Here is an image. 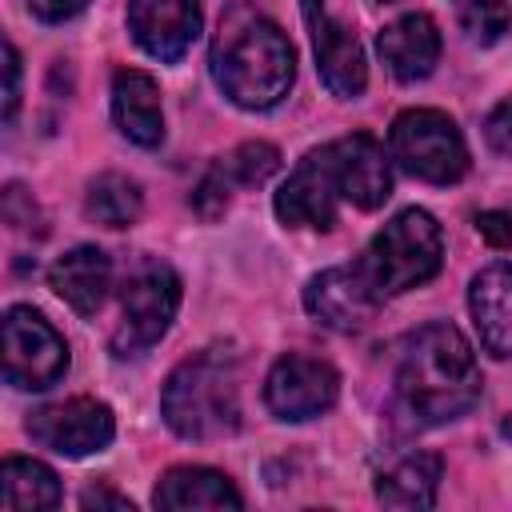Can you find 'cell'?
<instances>
[{"instance_id": "cell-1", "label": "cell", "mask_w": 512, "mask_h": 512, "mask_svg": "<svg viewBox=\"0 0 512 512\" xmlns=\"http://www.w3.org/2000/svg\"><path fill=\"white\" fill-rule=\"evenodd\" d=\"M296 76V52L280 24L252 4H232L220 16L212 40V80L240 108H272L288 96Z\"/></svg>"}, {"instance_id": "cell-2", "label": "cell", "mask_w": 512, "mask_h": 512, "mask_svg": "<svg viewBox=\"0 0 512 512\" xmlns=\"http://www.w3.org/2000/svg\"><path fill=\"white\" fill-rule=\"evenodd\" d=\"M400 408L416 424H448L480 400V368L452 324H424L408 336L396 368Z\"/></svg>"}, {"instance_id": "cell-3", "label": "cell", "mask_w": 512, "mask_h": 512, "mask_svg": "<svg viewBox=\"0 0 512 512\" xmlns=\"http://www.w3.org/2000/svg\"><path fill=\"white\" fill-rule=\"evenodd\" d=\"M168 428L184 440H220L240 428V372L228 348H204L172 368L160 392Z\"/></svg>"}, {"instance_id": "cell-4", "label": "cell", "mask_w": 512, "mask_h": 512, "mask_svg": "<svg viewBox=\"0 0 512 512\" xmlns=\"http://www.w3.org/2000/svg\"><path fill=\"white\" fill-rule=\"evenodd\" d=\"M440 260H444V236L432 212L404 208L372 236L368 252L360 256V268L368 272L380 296H400L432 280L440 272Z\"/></svg>"}, {"instance_id": "cell-5", "label": "cell", "mask_w": 512, "mask_h": 512, "mask_svg": "<svg viewBox=\"0 0 512 512\" xmlns=\"http://www.w3.org/2000/svg\"><path fill=\"white\" fill-rule=\"evenodd\" d=\"M392 160L428 184H452L468 172V144L456 120L440 108H408L392 120L388 132Z\"/></svg>"}, {"instance_id": "cell-6", "label": "cell", "mask_w": 512, "mask_h": 512, "mask_svg": "<svg viewBox=\"0 0 512 512\" xmlns=\"http://www.w3.org/2000/svg\"><path fill=\"white\" fill-rule=\"evenodd\" d=\"M180 308V280L168 264L148 260L140 264L120 296V324L112 332V352L120 360L128 356H144L176 320Z\"/></svg>"}, {"instance_id": "cell-7", "label": "cell", "mask_w": 512, "mask_h": 512, "mask_svg": "<svg viewBox=\"0 0 512 512\" xmlns=\"http://www.w3.org/2000/svg\"><path fill=\"white\" fill-rule=\"evenodd\" d=\"M68 372L64 336L28 304L4 312V380L24 392H44Z\"/></svg>"}, {"instance_id": "cell-8", "label": "cell", "mask_w": 512, "mask_h": 512, "mask_svg": "<svg viewBox=\"0 0 512 512\" xmlns=\"http://www.w3.org/2000/svg\"><path fill=\"white\" fill-rule=\"evenodd\" d=\"M28 436H32L40 448L56 452V456L80 460V456H92V452H100V448L112 444L116 420H112V408H108L104 400L72 396V400L36 408V412L28 416Z\"/></svg>"}, {"instance_id": "cell-9", "label": "cell", "mask_w": 512, "mask_h": 512, "mask_svg": "<svg viewBox=\"0 0 512 512\" xmlns=\"http://www.w3.org/2000/svg\"><path fill=\"white\" fill-rule=\"evenodd\" d=\"M340 396V376L328 360L288 352L272 364L264 380V400L276 420H312L328 412Z\"/></svg>"}, {"instance_id": "cell-10", "label": "cell", "mask_w": 512, "mask_h": 512, "mask_svg": "<svg viewBox=\"0 0 512 512\" xmlns=\"http://www.w3.org/2000/svg\"><path fill=\"white\" fill-rule=\"evenodd\" d=\"M380 300L384 296L372 288V280L360 268V260L328 268V272L312 276L308 288H304V308L312 312L316 324H324L332 332H360L372 320Z\"/></svg>"}, {"instance_id": "cell-11", "label": "cell", "mask_w": 512, "mask_h": 512, "mask_svg": "<svg viewBox=\"0 0 512 512\" xmlns=\"http://www.w3.org/2000/svg\"><path fill=\"white\" fill-rule=\"evenodd\" d=\"M336 200H340V188H336V176H332V164H328V148H312L292 168V176L280 184L276 216L288 228L328 232L336 224Z\"/></svg>"}, {"instance_id": "cell-12", "label": "cell", "mask_w": 512, "mask_h": 512, "mask_svg": "<svg viewBox=\"0 0 512 512\" xmlns=\"http://www.w3.org/2000/svg\"><path fill=\"white\" fill-rule=\"evenodd\" d=\"M204 24V0H128V32L132 40L172 64L180 60Z\"/></svg>"}, {"instance_id": "cell-13", "label": "cell", "mask_w": 512, "mask_h": 512, "mask_svg": "<svg viewBox=\"0 0 512 512\" xmlns=\"http://www.w3.org/2000/svg\"><path fill=\"white\" fill-rule=\"evenodd\" d=\"M324 148H328V164H332L340 200H348V204H356L364 212H372V208H380L388 200L392 168H388L384 148L368 132H352V136L332 140Z\"/></svg>"}, {"instance_id": "cell-14", "label": "cell", "mask_w": 512, "mask_h": 512, "mask_svg": "<svg viewBox=\"0 0 512 512\" xmlns=\"http://www.w3.org/2000/svg\"><path fill=\"white\" fill-rule=\"evenodd\" d=\"M304 24L312 32V48H316V64H320V76L328 84L332 96L340 100H356L368 84V64H364V48L356 40V32L340 20H332L320 8H308L304 12Z\"/></svg>"}, {"instance_id": "cell-15", "label": "cell", "mask_w": 512, "mask_h": 512, "mask_svg": "<svg viewBox=\"0 0 512 512\" xmlns=\"http://www.w3.org/2000/svg\"><path fill=\"white\" fill-rule=\"evenodd\" d=\"M468 312L484 352H492L496 360H508L512 356V264L508 260H496L472 276Z\"/></svg>"}, {"instance_id": "cell-16", "label": "cell", "mask_w": 512, "mask_h": 512, "mask_svg": "<svg viewBox=\"0 0 512 512\" xmlns=\"http://www.w3.org/2000/svg\"><path fill=\"white\" fill-rule=\"evenodd\" d=\"M384 64L392 68L396 80L412 84V80H424L436 60H440V32H436V20L424 16V12H408L400 20H392L380 40H376Z\"/></svg>"}, {"instance_id": "cell-17", "label": "cell", "mask_w": 512, "mask_h": 512, "mask_svg": "<svg viewBox=\"0 0 512 512\" xmlns=\"http://www.w3.org/2000/svg\"><path fill=\"white\" fill-rule=\"evenodd\" d=\"M112 120L140 148H156L164 140L160 88L148 72H140V68L116 72V80H112Z\"/></svg>"}, {"instance_id": "cell-18", "label": "cell", "mask_w": 512, "mask_h": 512, "mask_svg": "<svg viewBox=\"0 0 512 512\" xmlns=\"http://www.w3.org/2000/svg\"><path fill=\"white\" fill-rule=\"evenodd\" d=\"M48 280H52V292H56L72 312L96 316L100 304H104V296H108V288H112V260H108L100 248L80 244V248L64 252V256L52 264Z\"/></svg>"}, {"instance_id": "cell-19", "label": "cell", "mask_w": 512, "mask_h": 512, "mask_svg": "<svg viewBox=\"0 0 512 512\" xmlns=\"http://www.w3.org/2000/svg\"><path fill=\"white\" fill-rule=\"evenodd\" d=\"M152 504L156 508H168V512H188V508H240L244 496L236 492V484L224 472L184 464V468H172V472L160 476V484L152 492Z\"/></svg>"}, {"instance_id": "cell-20", "label": "cell", "mask_w": 512, "mask_h": 512, "mask_svg": "<svg viewBox=\"0 0 512 512\" xmlns=\"http://www.w3.org/2000/svg\"><path fill=\"white\" fill-rule=\"evenodd\" d=\"M440 472H444V460L436 452H412L380 476L376 500L384 508H432L436 488H440Z\"/></svg>"}, {"instance_id": "cell-21", "label": "cell", "mask_w": 512, "mask_h": 512, "mask_svg": "<svg viewBox=\"0 0 512 512\" xmlns=\"http://www.w3.org/2000/svg\"><path fill=\"white\" fill-rule=\"evenodd\" d=\"M0 504L4 508H56L60 504V480L40 460L8 456L0 468Z\"/></svg>"}, {"instance_id": "cell-22", "label": "cell", "mask_w": 512, "mask_h": 512, "mask_svg": "<svg viewBox=\"0 0 512 512\" xmlns=\"http://www.w3.org/2000/svg\"><path fill=\"white\" fill-rule=\"evenodd\" d=\"M140 208H144V196H140V184L124 172H104L88 184V196H84V212L104 224V228H128L140 220Z\"/></svg>"}, {"instance_id": "cell-23", "label": "cell", "mask_w": 512, "mask_h": 512, "mask_svg": "<svg viewBox=\"0 0 512 512\" xmlns=\"http://www.w3.org/2000/svg\"><path fill=\"white\" fill-rule=\"evenodd\" d=\"M220 168L228 172L232 184H264L280 168V152L272 144H264V140H248L228 160H220Z\"/></svg>"}, {"instance_id": "cell-24", "label": "cell", "mask_w": 512, "mask_h": 512, "mask_svg": "<svg viewBox=\"0 0 512 512\" xmlns=\"http://www.w3.org/2000/svg\"><path fill=\"white\" fill-rule=\"evenodd\" d=\"M512 24V12L504 0H468L460 12V28L472 44H496Z\"/></svg>"}, {"instance_id": "cell-25", "label": "cell", "mask_w": 512, "mask_h": 512, "mask_svg": "<svg viewBox=\"0 0 512 512\" xmlns=\"http://www.w3.org/2000/svg\"><path fill=\"white\" fill-rule=\"evenodd\" d=\"M228 192H232V180H228V172L216 164V168L200 180V188L192 192V208H196L204 220H216V216L228 208Z\"/></svg>"}, {"instance_id": "cell-26", "label": "cell", "mask_w": 512, "mask_h": 512, "mask_svg": "<svg viewBox=\"0 0 512 512\" xmlns=\"http://www.w3.org/2000/svg\"><path fill=\"white\" fill-rule=\"evenodd\" d=\"M484 136H488V144H492L500 156H512V96L500 100V104L488 112Z\"/></svg>"}, {"instance_id": "cell-27", "label": "cell", "mask_w": 512, "mask_h": 512, "mask_svg": "<svg viewBox=\"0 0 512 512\" xmlns=\"http://www.w3.org/2000/svg\"><path fill=\"white\" fill-rule=\"evenodd\" d=\"M20 104V56L12 44H4V120L16 116Z\"/></svg>"}, {"instance_id": "cell-28", "label": "cell", "mask_w": 512, "mask_h": 512, "mask_svg": "<svg viewBox=\"0 0 512 512\" xmlns=\"http://www.w3.org/2000/svg\"><path fill=\"white\" fill-rule=\"evenodd\" d=\"M476 232H480L488 244L504 248V244H512V216H504V212H480V216H476Z\"/></svg>"}, {"instance_id": "cell-29", "label": "cell", "mask_w": 512, "mask_h": 512, "mask_svg": "<svg viewBox=\"0 0 512 512\" xmlns=\"http://www.w3.org/2000/svg\"><path fill=\"white\" fill-rule=\"evenodd\" d=\"M84 4H88V0H28L32 16L44 20V24H60V20H68V16H76Z\"/></svg>"}, {"instance_id": "cell-30", "label": "cell", "mask_w": 512, "mask_h": 512, "mask_svg": "<svg viewBox=\"0 0 512 512\" xmlns=\"http://www.w3.org/2000/svg\"><path fill=\"white\" fill-rule=\"evenodd\" d=\"M80 504H84V508H120V512H132V500H128V496H116V492H108V488H88V492L80 496Z\"/></svg>"}, {"instance_id": "cell-31", "label": "cell", "mask_w": 512, "mask_h": 512, "mask_svg": "<svg viewBox=\"0 0 512 512\" xmlns=\"http://www.w3.org/2000/svg\"><path fill=\"white\" fill-rule=\"evenodd\" d=\"M504 432H508V436H512V420H508V424H504Z\"/></svg>"}, {"instance_id": "cell-32", "label": "cell", "mask_w": 512, "mask_h": 512, "mask_svg": "<svg viewBox=\"0 0 512 512\" xmlns=\"http://www.w3.org/2000/svg\"><path fill=\"white\" fill-rule=\"evenodd\" d=\"M384 4H388V0H384Z\"/></svg>"}]
</instances>
